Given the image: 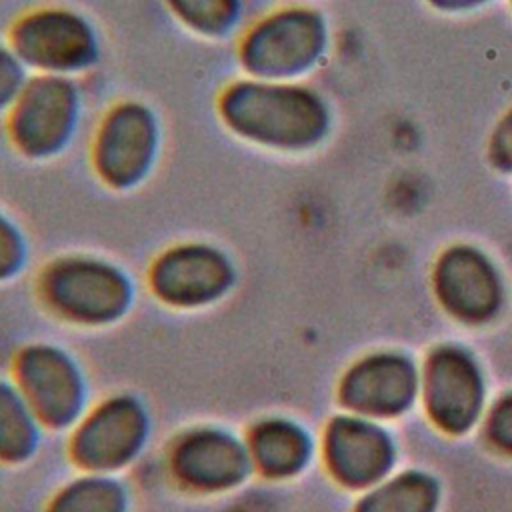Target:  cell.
<instances>
[{"label": "cell", "instance_id": "obj_14", "mask_svg": "<svg viewBox=\"0 0 512 512\" xmlns=\"http://www.w3.org/2000/svg\"><path fill=\"white\" fill-rule=\"evenodd\" d=\"M184 448V446H182ZM240 450L220 434H202L192 440L180 456V470L190 482L198 484H222L234 480L240 470Z\"/></svg>", "mask_w": 512, "mask_h": 512}, {"label": "cell", "instance_id": "obj_17", "mask_svg": "<svg viewBox=\"0 0 512 512\" xmlns=\"http://www.w3.org/2000/svg\"><path fill=\"white\" fill-rule=\"evenodd\" d=\"M434 486L422 476L396 478L362 500L358 512H432Z\"/></svg>", "mask_w": 512, "mask_h": 512}, {"label": "cell", "instance_id": "obj_4", "mask_svg": "<svg viewBox=\"0 0 512 512\" xmlns=\"http://www.w3.org/2000/svg\"><path fill=\"white\" fill-rule=\"evenodd\" d=\"M28 74L84 80L102 60V36L88 14L68 4H38L20 12L6 38Z\"/></svg>", "mask_w": 512, "mask_h": 512}, {"label": "cell", "instance_id": "obj_20", "mask_svg": "<svg viewBox=\"0 0 512 512\" xmlns=\"http://www.w3.org/2000/svg\"><path fill=\"white\" fill-rule=\"evenodd\" d=\"M28 78L30 74L14 50L6 40H0V118L6 116Z\"/></svg>", "mask_w": 512, "mask_h": 512}, {"label": "cell", "instance_id": "obj_8", "mask_svg": "<svg viewBox=\"0 0 512 512\" xmlns=\"http://www.w3.org/2000/svg\"><path fill=\"white\" fill-rule=\"evenodd\" d=\"M428 406L448 430L466 428L480 408V378L470 360L454 350L434 354L428 368Z\"/></svg>", "mask_w": 512, "mask_h": 512}, {"label": "cell", "instance_id": "obj_23", "mask_svg": "<svg viewBox=\"0 0 512 512\" xmlns=\"http://www.w3.org/2000/svg\"><path fill=\"white\" fill-rule=\"evenodd\" d=\"M492 158L498 166L512 170V112L496 128L492 140Z\"/></svg>", "mask_w": 512, "mask_h": 512}, {"label": "cell", "instance_id": "obj_21", "mask_svg": "<svg viewBox=\"0 0 512 512\" xmlns=\"http://www.w3.org/2000/svg\"><path fill=\"white\" fill-rule=\"evenodd\" d=\"M106 484H88V488L62 500L56 512H114V498Z\"/></svg>", "mask_w": 512, "mask_h": 512}, {"label": "cell", "instance_id": "obj_15", "mask_svg": "<svg viewBox=\"0 0 512 512\" xmlns=\"http://www.w3.org/2000/svg\"><path fill=\"white\" fill-rule=\"evenodd\" d=\"M30 366H34L36 370H26V384L40 382V386L34 388V396L28 402L36 406L38 414L42 412L44 418L54 416L56 420H60L56 398L62 400L68 412H74L76 378L68 370L70 366H64L58 356H48V354H40V366L36 360Z\"/></svg>", "mask_w": 512, "mask_h": 512}, {"label": "cell", "instance_id": "obj_16", "mask_svg": "<svg viewBox=\"0 0 512 512\" xmlns=\"http://www.w3.org/2000/svg\"><path fill=\"white\" fill-rule=\"evenodd\" d=\"M306 450L308 446L302 432L284 422L264 424L254 442L258 466L272 474L298 470L306 458Z\"/></svg>", "mask_w": 512, "mask_h": 512}, {"label": "cell", "instance_id": "obj_1", "mask_svg": "<svg viewBox=\"0 0 512 512\" xmlns=\"http://www.w3.org/2000/svg\"><path fill=\"white\" fill-rule=\"evenodd\" d=\"M216 118L238 142L272 154H300L328 134L322 96L300 82L236 76L216 94Z\"/></svg>", "mask_w": 512, "mask_h": 512}, {"label": "cell", "instance_id": "obj_18", "mask_svg": "<svg viewBox=\"0 0 512 512\" xmlns=\"http://www.w3.org/2000/svg\"><path fill=\"white\" fill-rule=\"evenodd\" d=\"M28 242L18 222L0 208V282L14 278L26 266Z\"/></svg>", "mask_w": 512, "mask_h": 512}, {"label": "cell", "instance_id": "obj_12", "mask_svg": "<svg viewBox=\"0 0 512 512\" xmlns=\"http://www.w3.org/2000/svg\"><path fill=\"white\" fill-rule=\"evenodd\" d=\"M166 14L188 34L222 42L236 38L250 10L244 0H160Z\"/></svg>", "mask_w": 512, "mask_h": 512}, {"label": "cell", "instance_id": "obj_7", "mask_svg": "<svg viewBox=\"0 0 512 512\" xmlns=\"http://www.w3.org/2000/svg\"><path fill=\"white\" fill-rule=\"evenodd\" d=\"M232 258L202 240L174 244L160 252L148 270L150 290L170 306H204L220 300L234 284Z\"/></svg>", "mask_w": 512, "mask_h": 512}, {"label": "cell", "instance_id": "obj_3", "mask_svg": "<svg viewBox=\"0 0 512 512\" xmlns=\"http://www.w3.org/2000/svg\"><path fill=\"white\" fill-rule=\"evenodd\" d=\"M164 146L162 120L142 98H120L106 106L88 136V164L112 192H132L158 168Z\"/></svg>", "mask_w": 512, "mask_h": 512}, {"label": "cell", "instance_id": "obj_25", "mask_svg": "<svg viewBox=\"0 0 512 512\" xmlns=\"http://www.w3.org/2000/svg\"><path fill=\"white\" fill-rule=\"evenodd\" d=\"M246 2V6H248V10H250V16L252 14H256V12H260V10H264V8H268V6H272L274 2L272 0H244Z\"/></svg>", "mask_w": 512, "mask_h": 512}, {"label": "cell", "instance_id": "obj_9", "mask_svg": "<svg viewBox=\"0 0 512 512\" xmlns=\"http://www.w3.org/2000/svg\"><path fill=\"white\" fill-rule=\"evenodd\" d=\"M438 294L462 318L480 320L498 304V280L492 266L468 248L448 252L436 274Z\"/></svg>", "mask_w": 512, "mask_h": 512}, {"label": "cell", "instance_id": "obj_19", "mask_svg": "<svg viewBox=\"0 0 512 512\" xmlns=\"http://www.w3.org/2000/svg\"><path fill=\"white\" fill-rule=\"evenodd\" d=\"M28 414H24V396L6 398L0 390V450L28 448L30 440Z\"/></svg>", "mask_w": 512, "mask_h": 512}, {"label": "cell", "instance_id": "obj_2", "mask_svg": "<svg viewBox=\"0 0 512 512\" xmlns=\"http://www.w3.org/2000/svg\"><path fill=\"white\" fill-rule=\"evenodd\" d=\"M328 30L322 14L306 4H272L252 14L234 38L240 74L300 82L322 60Z\"/></svg>", "mask_w": 512, "mask_h": 512}, {"label": "cell", "instance_id": "obj_10", "mask_svg": "<svg viewBox=\"0 0 512 512\" xmlns=\"http://www.w3.org/2000/svg\"><path fill=\"white\" fill-rule=\"evenodd\" d=\"M414 370L398 356H376L350 372L344 398L350 406L370 414H392L414 394Z\"/></svg>", "mask_w": 512, "mask_h": 512}, {"label": "cell", "instance_id": "obj_6", "mask_svg": "<svg viewBox=\"0 0 512 512\" xmlns=\"http://www.w3.org/2000/svg\"><path fill=\"white\" fill-rule=\"evenodd\" d=\"M42 298L78 322H106L120 316L134 298L130 274L96 254H64L40 274Z\"/></svg>", "mask_w": 512, "mask_h": 512}, {"label": "cell", "instance_id": "obj_24", "mask_svg": "<svg viewBox=\"0 0 512 512\" xmlns=\"http://www.w3.org/2000/svg\"><path fill=\"white\" fill-rule=\"evenodd\" d=\"M434 4L442 6V8H466V6H474L480 4L484 0H432Z\"/></svg>", "mask_w": 512, "mask_h": 512}, {"label": "cell", "instance_id": "obj_22", "mask_svg": "<svg viewBox=\"0 0 512 512\" xmlns=\"http://www.w3.org/2000/svg\"><path fill=\"white\" fill-rule=\"evenodd\" d=\"M490 434L500 448L512 452V398L504 400L492 414Z\"/></svg>", "mask_w": 512, "mask_h": 512}, {"label": "cell", "instance_id": "obj_13", "mask_svg": "<svg viewBox=\"0 0 512 512\" xmlns=\"http://www.w3.org/2000/svg\"><path fill=\"white\" fill-rule=\"evenodd\" d=\"M84 432L82 446L78 448L86 450V460L92 462L90 466H110L112 462H122L132 450L130 446L138 442V414L120 404L92 420Z\"/></svg>", "mask_w": 512, "mask_h": 512}, {"label": "cell", "instance_id": "obj_11", "mask_svg": "<svg viewBox=\"0 0 512 512\" xmlns=\"http://www.w3.org/2000/svg\"><path fill=\"white\" fill-rule=\"evenodd\" d=\"M328 458L340 480L360 486L386 470L390 448L380 430L360 420L340 418L328 434Z\"/></svg>", "mask_w": 512, "mask_h": 512}, {"label": "cell", "instance_id": "obj_5", "mask_svg": "<svg viewBox=\"0 0 512 512\" xmlns=\"http://www.w3.org/2000/svg\"><path fill=\"white\" fill-rule=\"evenodd\" d=\"M86 110L84 80L32 74L4 116L8 144L24 160H56L76 142Z\"/></svg>", "mask_w": 512, "mask_h": 512}]
</instances>
